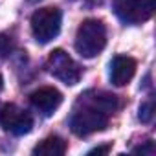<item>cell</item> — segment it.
Here are the masks:
<instances>
[{"mask_svg":"<svg viewBox=\"0 0 156 156\" xmlns=\"http://www.w3.org/2000/svg\"><path fill=\"white\" fill-rule=\"evenodd\" d=\"M79 103L83 107L75 108L70 118V129L75 136H90L107 129L112 114V101L107 92H94V98L85 94Z\"/></svg>","mask_w":156,"mask_h":156,"instance_id":"obj_1","label":"cell"},{"mask_svg":"<svg viewBox=\"0 0 156 156\" xmlns=\"http://www.w3.org/2000/svg\"><path fill=\"white\" fill-rule=\"evenodd\" d=\"M107 46V28L98 19H87L75 33V50L85 59L98 57Z\"/></svg>","mask_w":156,"mask_h":156,"instance_id":"obj_2","label":"cell"},{"mask_svg":"<svg viewBox=\"0 0 156 156\" xmlns=\"http://www.w3.org/2000/svg\"><path fill=\"white\" fill-rule=\"evenodd\" d=\"M62 15L59 8H41L31 15V33L39 44H48L61 31Z\"/></svg>","mask_w":156,"mask_h":156,"instance_id":"obj_3","label":"cell"},{"mask_svg":"<svg viewBox=\"0 0 156 156\" xmlns=\"http://www.w3.org/2000/svg\"><path fill=\"white\" fill-rule=\"evenodd\" d=\"M46 68L48 72L57 77L59 81H62L64 85H77L81 79V68L77 64L64 50L57 48L53 50L50 55H48V61H46Z\"/></svg>","mask_w":156,"mask_h":156,"instance_id":"obj_4","label":"cell"},{"mask_svg":"<svg viewBox=\"0 0 156 156\" xmlns=\"http://www.w3.org/2000/svg\"><path fill=\"white\" fill-rule=\"evenodd\" d=\"M112 8L125 24H141L152 17L156 0H114Z\"/></svg>","mask_w":156,"mask_h":156,"instance_id":"obj_5","label":"cell"},{"mask_svg":"<svg viewBox=\"0 0 156 156\" xmlns=\"http://www.w3.org/2000/svg\"><path fill=\"white\" fill-rule=\"evenodd\" d=\"M0 125H2V129L9 134H15V136H24L31 130L33 127V118L19 108L17 105L13 103H8L4 105L2 108H0Z\"/></svg>","mask_w":156,"mask_h":156,"instance_id":"obj_6","label":"cell"},{"mask_svg":"<svg viewBox=\"0 0 156 156\" xmlns=\"http://www.w3.org/2000/svg\"><path fill=\"white\" fill-rule=\"evenodd\" d=\"M30 103L44 116H51L62 103V94L53 87H41L30 94Z\"/></svg>","mask_w":156,"mask_h":156,"instance_id":"obj_7","label":"cell"},{"mask_svg":"<svg viewBox=\"0 0 156 156\" xmlns=\"http://www.w3.org/2000/svg\"><path fill=\"white\" fill-rule=\"evenodd\" d=\"M136 73V61L127 55H116L110 62V83L114 87H125Z\"/></svg>","mask_w":156,"mask_h":156,"instance_id":"obj_8","label":"cell"},{"mask_svg":"<svg viewBox=\"0 0 156 156\" xmlns=\"http://www.w3.org/2000/svg\"><path fill=\"white\" fill-rule=\"evenodd\" d=\"M66 149H68V145H66V141L62 138L48 136L41 143L35 145L33 154H37V156H61V154L66 152Z\"/></svg>","mask_w":156,"mask_h":156,"instance_id":"obj_9","label":"cell"},{"mask_svg":"<svg viewBox=\"0 0 156 156\" xmlns=\"http://www.w3.org/2000/svg\"><path fill=\"white\" fill-rule=\"evenodd\" d=\"M17 48V41L11 33L4 31V33H0V59H6L9 57Z\"/></svg>","mask_w":156,"mask_h":156,"instance_id":"obj_10","label":"cell"},{"mask_svg":"<svg viewBox=\"0 0 156 156\" xmlns=\"http://www.w3.org/2000/svg\"><path fill=\"white\" fill-rule=\"evenodd\" d=\"M152 116H154V103H152V101H145V103H141L140 112H138L140 121H141V123H151Z\"/></svg>","mask_w":156,"mask_h":156,"instance_id":"obj_11","label":"cell"},{"mask_svg":"<svg viewBox=\"0 0 156 156\" xmlns=\"http://www.w3.org/2000/svg\"><path fill=\"white\" fill-rule=\"evenodd\" d=\"M134 152H141V154H152L154 152V143L149 140L145 145H141V147H136V149H132Z\"/></svg>","mask_w":156,"mask_h":156,"instance_id":"obj_12","label":"cell"},{"mask_svg":"<svg viewBox=\"0 0 156 156\" xmlns=\"http://www.w3.org/2000/svg\"><path fill=\"white\" fill-rule=\"evenodd\" d=\"M110 151H112V145H110V143H107V145H98V147L90 149V151H88V154H108Z\"/></svg>","mask_w":156,"mask_h":156,"instance_id":"obj_13","label":"cell"},{"mask_svg":"<svg viewBox=\"0 0 156 156\" xmlns=\"http://www.w3.org/2000/svg\"><path fill=\"white\" fill-rule=\"evenodd\" d=\"M2 87H4V79H2V73H0V90H2Z\"/></svg>","mask_w":156,"mask_h":156,"instance_id":"obj_14","label":"cell"},{"mask_svg":"<svg viewBox=\"0 0 156 156\" xmlns=\"http://www.w3.org/2000/svg\"><path fill=\"white\" fill-rule=\"evenodd\" d=\"M30 4H39V2H42V0H28Z\"/></svg>","mask_w":156,"mask_h":156,"instance_id":"obj_15","label":"cell"}]
</instances>
